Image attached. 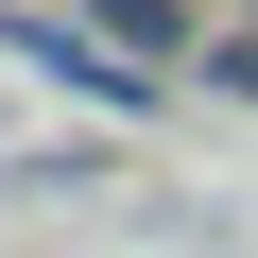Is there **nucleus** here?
<instances>
[{"mask_svg": "<svg viewBox=\"0 0 258 258\" xmlns=\"http://www.w3.org/2000/svg\"><path fill=\"white\" fill-rule=\"evenodd\" d=\"M69 18H86L120 69H155V86H172V69H207V35H224L207 0H69Z\"/></svg>", "mask_w": 258, "mask_h": 258, "instance_id": "1", "label": "nucleus"}, {"mask_svg": "<svg viewBox=\"0 0 258 258\" xmlns=\"http://www.w3.org/2000/svg\"><path fill=\"white\" fill-rule=\"evenodd\" d=\"M207 86H224V103H258V0H241V18L207 35Z\"/></svg>", "mask_w": 258, "mask_h": 258, "instance_id": "2", "label": "nucleus"}]
</instances>
